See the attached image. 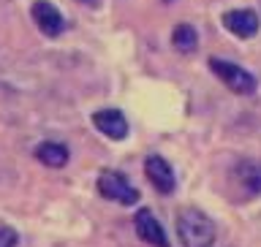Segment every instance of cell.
Masks as SVG:
<instances>
[{"label":"cell","instance_id":"obj_3","mask_svg":"<svg viewBox=\"0 0 261 247\" xmlns=\"http://www.w3.org/2000/svg\"><path fill=\"white\" fill-rule=\"evenodd\" d=\"M98 193L109 201L125 204V207H134L139 201V190L120 171H101V177H98Z\"/></svg>","mask_w":261,"mask_h":247},{"label":"cell","instance_id":"obj_9","mask_svg":"<svg viewBox=\"0 0 261 247\" xmlns=\"http://www.w3.org/2000/svg\"><path fill=\"white\" fill-rule=\"evenodd\" d=\"M234 179L240 182V187L248 196H258L261 193V163L245 158L234 166Z\"/></svg>","mask_w":261,"mask_h":247},{"label":"cell","instance_id":"obj_10","mask_svg":"<svg viewBox=\"0 0 261 247\" xmlns=\"http://www.w3.org/2000/svg\"><path fill=\"white\" fill-rule=\"evenodd\" d=\"M36 158L49 169H63L65 163H68V150L57 142H44V144L36 147Z\"/></svg>","mask_w":261,"mask_h":247},{"label":"cell","instance_id":"obj_11","mask_svg":"<svg viewBox=\"0 0 261 247\" xmlns=\"http://www.w3.org/2000/svg\"><path fill=\"white\" fill-rule=\"evenodd\" d=\"M171 44L179 54H193L196 46H199V33H196L193 24H177L174 33H171Z\"/></svg>","mask_w":261,"mask_h":247},{"label":"cell","instance_id":"obj_7","mask_svg":"<svg viewBox=\"0 0 261 247\" xmlns=\"http://www.w3.org/2000/svg\"><path fill=\"white\" fill-rule=\"evenodd\" d=\"M134 228H136V234H139V239H142V242L152 244V247H169L166 231H163V226L158 223V217H155L150 209H139L136 212Z\"/></svg>","mask_w":261,"mask_h":247},{"label":"cell","instance_id":"obj_4","mask_svg":"<svg viewBox=\"0 0 261 247\" xmlns=\"http://www.w3.org/2000/svg\"><path fill=\"white\" fill-rule=\"evenodd\" d=\"M223 28L237 38H253L261 30L258 14L250 11V8H234V11L223 14Z\"/></svg>","mask_w":261,"mask_h":247},{"label":"cell","instance_id":"obj_8","mask_svg":"<svg viewBox=\"0 0 261 247\" xmlns=\"http://www.w3.org/2000/svg\"><path fill=\"white\" fill-rule=\"evenodd\" d=\"M93 125L101 130L103 136L114 139V142H122L128 136V120L122 117V112L117 109H101L93 114Z\"/></svg>","mask_w":261,"mask_h":247},{"label":"cell","instance_id":"obj_5","mask_svg":"<svg viewBox=\"0 0 261 247\" xmlns=\"http://www.w3.org/2000/svg\"><path fill=\"white\" fill-rule=\"evenodd\" d=\"M144 174H147V179L152 182V187L158 193H163V196L174 193V187H177L174 171H171L169 160H163L161 155H150V158L144 160Z\"/></svg>","mask_w":261,"mask_h":247},{"label":"cell","instance_id":"obj_6","mask_svg":"<svg viewBox=\"0 0 261 247\" xmlns=\"http://www.w3.org/2000/svg\"><path fill=\"white\" fill-rule=\"evenodd\" d=\"M30 14H33V19H36L38 30L44 33V36H49V38H57V36L65 30L63 14L57 11V6L46 3V0H36V3H33V8H30Z\"/></svg>","mask_w":261,"mask_h":247},{"label":"cell","instance_id":"obj_2","mask_svg":"<svg viewBox=\"0 0 261 247\" xmlns=\"http://www.w3.org/2000/svg\"><path fill=\"white\" fill-rule=\"evenodd\" d=\"M210 68L215 71V76L223 81L231 93H237V95H253V93H256V87H258L256 85V76L248 73L242 65H234V63H228V60H218V57H212Z\"/></svg>","mask_w":261,"mask_h":247},{"label":"cell","instance_id":"obj_12","mask_svg":"<svg viewBox=\"0 0 261 247\" xmlns=\"http://www.w3.org/2000/svg\"><path fill=\"white\" fill-rule=\"evenodd\" d=\"M16 242H19V236H16L14 228L0 223V247H16Z\"/></svg>","mask_w":261,"mask_h":247},{"label":"cell","instance_id":"obj_1","mask_svg":"<svg viewBox=\"0 0 261 247\" xmlns=\"http://www.w3.org/2000/svg\"><path fill=\"white\" fill-rule=\"evenodd\" d=\"M177 236L182 247H215V223L204 215V212L185 207L177 212Z\"/></svg>","mask_w":261,"mask_h":247}]
</instances>
